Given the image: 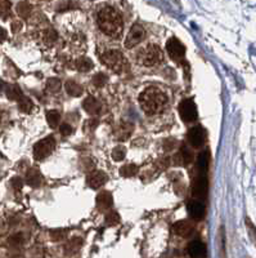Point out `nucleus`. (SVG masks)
Masks as SVG:
<instances>
[{
	"label": "nucleus",
	"mask_w": 256,
	"mask_h": 258,
	"mask_svg": "<svg viewBox=\"0 0 256 258\" xmlns=\"http://www.w3.org/2000/svg\"><path fill=\"white\" fill-rule=\"evenodd\" d=\"M99 29L105 32L106 35L116 38L122 31V18L120 13L112 7H105L99 11L98 17Z\"/></svg>",
	"instance_id": "nucleus-1"
},
{
	"label": "nucleus",
	"mask_w": 256,
	"mask_h": 258,
	"mask_svg": "<svg viewBox=\"0 0 256 258\" xmlns=\"http://www.w3.org/2000/svg\"><path fill=\"white\" fill-rule=\"evenodd\" d=\"M139 103L143 111L147 114H158L160 111H162L167 103V96L160 89L149 87L140 93Z\"/></svg>",
	"instance_id": "nucleus-2"
},
{
	"label": "nucleus",
	"mask_w": 256,
	"mask_h": 258,
	"mask_svg": "<svg viewBox=\"0 0 256 258\" xmlns=\"http://www.w3.org/2000/svg\"><path fill=\"white\" fill-rule=\"evenodd\" d=\"M162 50L158 45L151 44L146 47L142 52L139 53V61L142 62L144 66H154V64L160 63L162 61Z\"/></svg>",
	"instance_id": "nucleus-3"
},
{
	"label": "nucleus",
	"mask_w": 256,
	"mask_h": 258,
	"mask_svg": "<svg viewBox=\"0 0 256 258\" xmlns=\"http://www.w3.org/2000/svg\"><path fill=\"white\" fill-rule=\"evenodd\" d=\"M103 63L110 68L111 70L115 71V73H120L122 70V66H124V58H122V53L120 50L111 49L107 50L102 54L101 57Z\"/></svg>",
	"instance_id": "nucleus-4"
},
{
	"label": "nucleus",
	"mask_w": 256,
	"mask_h": 258,
	"mask_svg": "<svg viewBox=\"0 0 256 258\" xmlns=\"http://www.w3.org/2000/svg\"><path fill=\"white\" fill-rule=\"evenodd\" d=\"M179 115H181L182 120L186 121V123H192V121L197 120L198 112L195 101L191 100V98L182 101L179 103Z\"/></svg>",
	"instance_id": "nucleus-5"
},
{
	"label": "nucleus",
	"mask_w": 256,
	"mask_h": 258,
	"mask_svg": "<svg viewBox=\"0 0 256 258\" xmlns=\"http://www.w3.org/2000/svg\"><path fill=\"white\" fill-rule=\"evenodd\" d=\"M55 147V141L53 137H45L43 140L35 144L34 146V156L36 160H43L47 156H49L53 153V150Z\"/></svg>",
	"instance_id": "nucleus-6"
},
{
	"label": "nucleus",
	"mask_w": 256,
	"mask_h": 258,
	"mask_svg": "<svg viewBox=\"0 0 256 258\" xmlns=\"http://www.w3.org/2000/svg\"><path fill=\"white\" fill-rule=\"evenodd\" d=\"M166 50L169 53L170 58L178 62L182 61L184 58V56H186V47L177 38H172L167 40V43H166Z\"/></svg>",
	"instance_id": "nucleus-7"
},
{
	"label": "nucleus",
	"mask_w": 256,
	"mask_h": 258,
	"mask_svg": "<svg viewBox=\"0 0 256 258\" xmlns=\"http://www.w3.org/2000/svg\"><path fill=\"white\" fill-rule=\"evenodd\" d=\"M144 38H146V31H144V29H143L139 24L133 25L130 32H129L128 36H126L125 47L128 48V49L134 48L135 45L139 44L140 41L144 40Z\"/></svg>",
	"instance_id": "nucleus-8"
},
{
	"label": "nucleus",
	"mask_w": 256,
	"mask_h": 258,
	"mask_svg": "<svg viewBox=\"0 0 256 258\" xmlns=\"http://www.w3.org/2000/svg\"><path fill=\"white\" fill-rule=\"evenodd\" d=\"M207 191H209V181H207L206 174L200 173L193 182V197L198 198V199H205L207 197Z\"/></svg>",
	"instance_id": "nucleus-9"
},
{
	"label": "nucleus",
	"mask_w": 256,
	"mask_h": 258,
	"mask_svg": "<svg viewBox=\"0 0 256 258\" xmlns=\"http://www.w3.org/2000/svg\"><path fill=\"white\" fill-rule=\"evenodd\" d=\"M187 138H188V142L191 146L201 147L206 141V132H205V129L201 125L193 126L188 131Z\"/></svg>",
	"instance_id": "nucleus-10"
},
{
	"label": "nucleus",
	"mask_w": 256,
	"mask_h": 258,
	"mask_svg": "<svg viewBox=\"0 0 256 258\" xmlns=\"http://www.w3.org/2000/svg\"><path fill=\"white\" fill-rule=\"evenodd\" d=\"M187 211H188L189 217L193 218L195 221H200L205 217V213H206V208H205V204L198 200H191L187 206Z\"/></svg>",
	"instance_id": "nucleus-11"
},
{
	"label": "nucleus",
	"mask_w": 256,
	"mask_h": 258,
	"mask_svg": "<svg viewBox=\"0 0 256 258\" xmlns=\"http://www.w3.org/2000/svg\"><path fill=\"white\" fill-rule=\"evenodd\" d=\"M187 252L191 258H205L207 254L206 245L201 240L191 241L187 248Z\"/></svg>",
	"instance_id": "nucleus-12"
},
{
	"label": "nucleus",
	"mask_w": 256,
	"mask_h": 258,
	"mask_svg": "<svg viewBox=\"0 0 256 258\" xmlns=\"http://www.w3.org/2000/svg\"><path fill=\"white\" fill-rule=\"evenodd\" d=\"M106 182H107V176L101 170H94L88 176V185L91 186L92 188L102 187Z\"/></svg>",
	"instance_id": "nucleus-13"
},
{
	"label": "nucleus",
	"mask_w": 256,
	"mask_h": 258,
	"mask_svg": "<svg viewBox=\"0 0 256 258\" xmlns=\"http://www.w3.org/2000/svg\"><path fill=\"white\" fill-rule=\"evenodd\" d=\"M173 231L179 235V236L187 238L193 232V226L188 221H178L173 225Z\"/></svg>",
	"instance_id": "nucleus-14"
},
{
	"label": "nucleus",
	"mask_w": 256,
	"mask_h": 258,
	"mask_svg": "<svg viewBox=\"0 0 256 258\" xmlns=\"http://www.w3.org/2000/svg\"><path fill=\"white\" fill-rule=\"evenodd\" d=\"M114 204V200H112V194L108 192V191H101V192L97 195V207H98L101 211H106V209H110Z\"/></svg>",
	"instance_id": "nucleus-15"
},
{
	"label": "nucleus",
	"mask_w": 256,
	"mask_h": 258,
	"mask_svg": "<svg viewBox=\"0 0 256 258\" xmlns=\"http://www.w3.org/2000/svg\"><path fill=\"white\" fill-rule=\"evenodd\" d=\"M82 107L89 115H97L101 111V103L93 96H89L85 98L84 102H82Z\"/></svg>",
	"instance_id": "nucleus-16"
},
{
	"label": "nucleus",
	"mask_w": 256,
	"mask_h": 258,
	"mask_svg": "<svg viewBox=\"0 0 256 258\" xmlns=\"http://www.w3.org/2000/svg\"><path fill=\"white\" fill-rule=\"evenodd\" d=\"M209 164H210V153L207 151V150H205V151L198 154L197 156V168L198 170H200V173L206 174Z\"/></svg>",
	"instance_id": "nucleus-17"
},
{
	"label": "nucleus",
	"mask_w": 256,
	"mask_h": 258,
	"mask_svg": "<svg viewBox=\"0 0 256 258\" xmlns=\"http://www.w3.org/2000/svg\"><path fill=\"white\" fill-rule=\"evenodd\" d=\"M64 87H66V92L72 97H79L84 93V88H82L79 83L73 82V80H68V82H66Z\"/></svg>",
	"instance_id": "nucleus-18"
},
{
	"label": "nucleus",
	"mask_w": 256,
	"mask_h": 258,
	"mask_svg": "<svg viewBox=\"0 0 256 258\" xmlns=\"http://www.w3.org/2000/svg\"><path fill=\"white\" fill-rule=\"evenodd\" d=\"M131 132H133V124L121 123L117 126L115 135H116V137L120 138V140H126V138L131 135Z\"/></svg>",
	"instance_id": "nucleus-19"
},
{
	"label": "nucleus",
	"mask_w": 256,
	"mask_h": 258,
	"mask_svg": "<svg viewBox=\"0 0 256 258\" xmlns=\"http://www.w3.org/2000/svg\"><path fill=\"white\" fill-rule=\"evenodd\" d=\"M41 181H43V178H41V174L39 173L36 169H31L29 173H27L26 182L29 186H32V187H38V186L41 185Z\"/></svg>",
	"instance_id": "nucleus-20"
},
{
	"label": "nucleus",
	"mask_w": 256,
	"mask_h": 258,
	"mask_svg": "<svg viewBox=\"0 0 256 258\" xmlns=\"http://www.w3.org/2000/svg\"><path fill=\"white\" fill-rule=\"evenodd\" d=\"M6 94L9 100L12 101H20L24 97L22 96V92H21V89L18 88L17 85H9L8 88L6 89Z\"/></svg>",
	"instance_id": "nucleus-21"
},
{
	"label": "nucleus",
	"mask_w": 256,
	"mask_h": 258,
	"mask_svg": "<svg viewBox=\"0 0 256 258\" xmlns=\"http://www.w3.org/2000/svg\"><path fill=\"white\" fill-rule=\"evenodd\" d=\"M93 66L94 64L92 59L87 58V57H81V58H79L75 62V68L79 71H89L93 69Z\"/></svg>",
	"instance_id": "nucleus-22"
},
{
	"label": "nucleus",
	"mask_w": 256,
	"mask_h": 258,
	"mask_svg": "<svg viewBox=\"0 0 256 258\" xmlns=\"http://www.w3.org/2000/svg\"><path fill=\"white\" fill-rule=\"evenodd\" d=\"M59 120H61V115L57 110H49L47 111V121L52 128H55V126L58 125Z\"/></svg>",
	"instance_id": "nucleus-23"
},
{
	"label": "nucleus",
	"mask_w": 256,
	"mask_h": 258,
	"mask_svg": "<svg viewBox=\"0 0 256 258\" xmlns=\"http://www.w3.org/2000/svg\"><path fill=\"white\" fill-rule=\"evenodd\" d=\"M138 173V167L135 164H128L120 168V174L122 177H134Z\"/></svg>",
	"instance_id": "nucleus-24"
},
{
	"label": "nucleus",
	"mask_w": 256,
	"mask_h": 258,
	"mask_svg": "<svg viewBox=\"0 0 256 258\" xmlns=\"http://www.w3.org/2000/svg\"><path fill=\"white\" fill-rule=\"evenodd\" d=\"M31 11H32V6L30 3H27V2H21V3L17 6L18 15H20L22 18L29 17Z\"/></svg>",
	"instance_id": "nucleus-25"
},
{
	"label": "nucleus",
	"mask_w": 256,
	"mask_h": 258,
	"mask_svg": "<svg viewBox=\"0 0 256 258\" xmlns=\"http://www.w3.org/2000/svg\"><path fill=\"white\" fill-rule=\"evenodd\" d=\"M177 156L178 158H181V163L184 165L189 164V163L192 161V153H191L186 146H182L181 153H179V155Z\"/></svg>",
	"instance_id": "nucleus-26"
},
{
	"label": "nucleus",
	"mask_w": 256,
	"mask_h": 258,
	"mask_svg": "<svg viewBox=\"0 0 256 258\" xmlns=\"http://www.w3.org/2000/svg\"><path fill=\"white\" fill-rule=\"evenodd\" d=\"M18 105H20L21 111L26 112V114L31 112L32 107H34V103H32L31 100H30V98H27V97H22V98L18 101Z\"/></svg>",
	"instance_id": "nucleus-27"
},
{
	"label": "nucleus",
	"mask_w": 256,
	"mask_h": 258,
	"mask_svg": "<svg viewBox=\"0 0 256 258\" xmlns=\"http://www.w3.org/2000/svg\"><path fill=\"white\" fill-rule=\"evenodd\" d=\"M126 156V149L124 146H116L112 151V159L115 161H121L124 160Z\"/></svg>",
	"instance_id": "nucleus-28"
},
{
	"label": "nucleus",
	"mask_w": 256,
	"mask_h": 258,
	"mask_svg": "<svg viewBox=\"0 0 256 258\" xmlns=\"http://www.w3.org/2000/svg\"><path fill=\"white\" fill-rule=\"evenodd\" d=\"M47 89L49 92H58L61 89V80L57 79V78H50V79L47 80Z\"/></svg>",
	"instance_id": "nucleus-29"
},
{
	"label": "nucleus",
	"mask_w": 256,
	"mask_h": 258,
	"mask_svg": "<svg viewBox=\"0 0 256 258\" xmlns=\"http://www.w3.org/2000/svg\"><path fill=\"white\" fill-rule=\"evenodd\" d=\"M107 82H108L107 75H105L103 73L96 74V75L93 77V79H92V83H93V85H96V87H103V85H106V83Z\"/></svg>",
	"instance_id": "nucleus-30"
},
{
	"label": "nucleus",
	"mask_w": 256,
	"mask_h": 258,
	"mask_svg": "<svg viewBox=\"0 0 256 258\" xmlns=\"http://www.w3.org/2000/svg\"><path fill=\"white\" fill-rule=\"evenodd\" d=\"M246 227H247V231H248V235H250L251 240H252L253 244L256 245V227L255 225L251 222V220L248 217H246Z\"/></svg>",
	"instance_id": "nucleus-31"
},
{
	"label": "nucleus",
	"mask_w": 256,
	"mask_h": 258,
	"mask_svg": "<svg viewBox=\"0 0 256 258\" xmlns=\"http://www.w3.org/2000/svg\"><path fill=\"white\" fill-rule=\"evenodd\" d=\"M120 222V216L116 213V212H110L106 216V223L110 226H115Z\"/></svg>",
	"instance_id": "nucleus-32"
},
{
	"label": "nucleus",
	"mask_w": 256,
	"mask_h": 258,
	"mask_svg": "<svg viewBox=\"0 0 256 258\" xmlns=\"http://www.w3.org/2000/svg\"><path fill=\"white\" fill-rule=\"evenodd\" d=\"M50 236H52V239L54 241L62 240V239L66 238V231H63V230H53L50 232Z\"/></svg>",
	"instance_id": "nucleus-33"
},
{
	"label": "nucleus",
	"mask_w": 256,
	"mask_h": 258,
	"mask_svg": "<svg viewBox=\"0 0 256 258\" xmlns=\"http://www.w3.org/2000/svg\"><path fill=\"white\" fill-rule=\"evenodd\" d=\"M59 132H61V135L62 136H70V135H72V132H73V129H72V126L70 125V124H62L61 126H59Z\"/></svg>",
	"instance_id": "nucleus-34"
},
{
	"label": "nucleus",
	"mask_w": 256,
	"mask_h": 258,
	"mask_svg": "<svg viewBox=\"0 0 256 258\" xmlns=\"http://www.w3.org/2000/svg\"><path fill=\"white\" fill-rule=\"evenodd\" d=\"M12 186L16 188V190L20 191L21 188H22V186H24V181H22L20 177H15V178L12 179Z\"/></svg>",
	"instance_id": "nucleus-35"
},
{
	"label": "nucleus",
	"mask_w": 256,
	"mask_h": 258,
	"mask_svg": "<svg viewBox=\"0 0 256 258\" xmlns=\"http://www.w3.org/2000/svg\"><path fill=\"white\" fill-rule=\"evenodd\" d=\"M85 126H88V128L91 126V131H94V129L98 126V120H97V119H89V120L87 121V124H85Z\"/></svg>",
	"instance_id": "nucleus-36"
},
{
	"label": "nucleus",
	"mask_w": 256,
	"mask_h": 258,
	"mask_svg": "<svg viewBox=\"0 0 256 258\" xmlns=\"http://www.w3.org/2000/svg\"><path fill=\"white\" fill-rule=\"evenodd\" d=\"M55 38H57V35H55V32L52 31V30H49V31L45 32V39L49 41H53L55 40Z\"/></svg>",
	"instance_id": "nucleus-37"
},
{
	"label": "nucleus",
	"mask_w": 256,
	"mask_h": 258,
	"mask_svg": "<svg viewBox=\"0 0 256 258\" xmlns=\"http://www.w3.org/2000/svg\"><path fill=\"white\" fill-rule=\"evenodd\" d=\"M11 243L12 244L22 243V235L18 234V235H15V236H12V238H11Z\"/></svg>",
	"instance_id": "nucleus-38"
},
{
	"label": "nucleus",
	"mask_w": 256,
	"mask_h": 258,
	"mask_svg": "<svg viewBox=\"0 0 256 258\" xmlns=\"http://www.w3.org/2000/svg\"><path fill=\"white\" fill-rule=\"evenodd\" d=\"M8 38V34H7V30L3 29V27H0V43H3L6 39Z\"/></svg>",
	"instance_id": "nucleus-39"
},
{
	"label": "nucleus",
	"mask_w": 256,
	"mask_h": 258,
	"mask_svg": "<svg viewBox=\"0 0 256 258\" xmlns=\"http://www.w3.org/2000/svg\"><path fill=\"white\" fill-rule=\"evenodd\" d=\"M12 29L15 30V31H16V30H20L21 29V25H16V22H15V24H13V26H12Z\"/></svg>",
	"instance_id": "nucleus-40"
}]
</instances>
